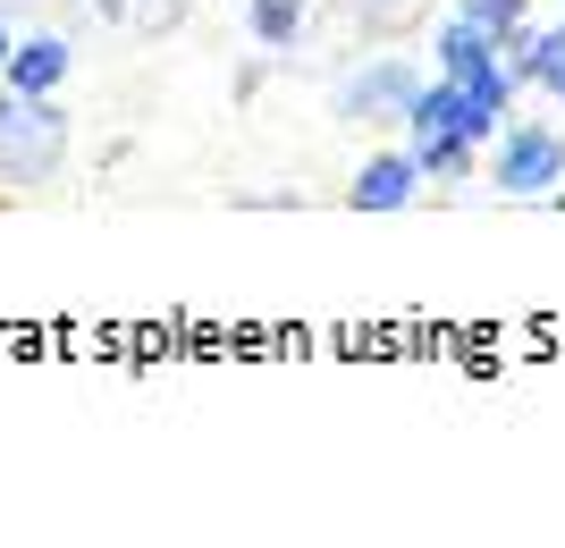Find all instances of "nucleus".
<instances>
[{"label":"nucleus","mask_w":565,"mask_h":548,"mask_svg":"<svg viewBox=\"0 0 565 548\" xmlns=\"http://www.w3.org/2000/svg\"><path fill=\"white\" fill-rule=\"evenodd\" d=\"M60 161H68V110H60V94L25 101L0 85V186H51Z\"/></svg>","instance_id":"1"},{"label":"nucleus","mask_w":565,"mask_h":548,"mask_svg":"<svg viewBox=\"0 0 565 548\" xmlns=\"http://www.w3.org/2000/svg\"><path fill=\"white\" fill-rule=\"evenodd\" d=\"M490 186L515 194V203H532V194H557L565 186V136L541 119H507L490 143Z\"/></svg>","instance_id":"2"},{"label":"nucleus","mask_w":565,"mask_h":548,"mask_svg":"<svg viewBox=\"0 0 565 548\" xmlns=\"http://www.w3.org/2000/svg\"><path fill=\"white\" fill-rule=\"evenodd\" d=\"M423 94V76H414V60H397V51H372L354 76H338V119L347 127H405V101Z\"/></svg>","instance_id":"3"},{"label":"nucleus","mask_w":565,"mask_h":548,"mask_svg":"<svg viewBox=\"0 0 565 548\" xmlns=\"http://www.w3.org/2000/svg\"><path fill=\"white\" fill-rule=\"evenodd\" d=\"M68 68H76L68 34H18V51L0 60V85H9V94H25V101H51L60 85H68Z\"/></svg>","instance_id":"4"},{"label":"nucleus","mask_w":565,"mask_h":548,"mask_svg":"<svg viewBox=\"0 0 565 548\" xmlns=\"http://www.w3.org/2000/svg\"><path fill=\"white\" fill-rule=\"evenodd\" d=\"M498 60H507V76H515V85H541L548 101H565V18H557V25H523Z\"/></svg>","instance_id":"5"},{"label":"nucleus","mask_w":565,"mask_h":548,"mask_svg":"<svg viewBox=\"0 0 565 548\" xmlns=\"http://www.w3.org/2000/svg\"><path fill=\"white\" fill-rule=\"evenodd\" d=\"M414 186H423V161H414V152H372V161L354 169L347 203H354V212H405Z\"/></svg>","instance_id":"6"},{"label":"nucleus","mask_w":565,"mask_h":548,"mask_svg":"<svg viewBox=\"0 0 565 548\" xmlns=\"http://www.w3.org/2000/svg\"><path fill=\"white\" fill-rule=\"evenodd\" d=\"M490 68H498V43H490L472 18H448V25H439V76H456V85H465V76H490Z\"/></svg>","instance_id":"7"},{"label":"nucleus","mask_w":565,"mask_h":548,"mask_svg":"<svg viewBox=\"0 0 565 548\" xmlns=\"http://www.w3.org/2000/svg\"><path fill=\"white\" fill-rule=\"evenodd\" d=\"M305 18H312V0H254V9H245V25H254L262 51H296Z\"/></svg>","instance_id":"8"},{"label":"nucleus","mask_w":565,"mask_h":548,"mask_svg":"<svg viewBox=\"0 0 565 548\" xmlns=\"http://www.w3.org/2000/svg\"><path fill=\"white\" fill-rule=\"evenodd\" d=\"M414 161H423V178H439V186H465L472 169H481V143L465 136H430V143H405Z\"/></svg>","instance_id":"9"},{"label":"nucleus","mask_w":565,"mask_h":548,"mask_svg":"<svg viewBox=\"0 0 565 548\" xmlns=\"http://www.w3.org/2000/svg\"><path fill=\"white\" fill-rule=\"evenodd\" d=\"M405 136H414V143L456 136V76H439V85H423V94L405 101Z\"/></svg>","instance_id":"10"},{"label":"nucleus","mask_w":565,"mask_h":548,"mask_svg":"<svg viewBox=\"0 0 565 548\" xmlns=\"http://www.w3.org/2000/svg\"><path fill=\"white\" fill-rule=\"evenodd\" d=\"M456 18H472V25H481V34H490L498 51H507V43L523 34V25H532V0H456Z\"/></svg>","instance_id":"11"},{"label":"nucleus","mask_w":565,"mask_h":548,"mask_svg":"<svg viewBox=\"0 0 565 548\" xmlns=\"http://www.w3.org/2000/svg\"><path fill=\"white\" fill-rule=\"evenodd\" d=\"M414 18H423V0H354V25H363V34H405Z\"/></svg>","instance_id":"12"},{"label":"nucleus","mask_w":565,"mask_h":548,"mask_svg":"<svg viewBox=\"0 0 565 548\" xmlns=\"http://www.w3.org/2000/svg\"><path fill=\"white\" fill-rule=\"evenodd\" d=\"M9 51H18V25H9V9H0V60H9Z\"/></svg>","instance_id":"13"}]
</instances>
